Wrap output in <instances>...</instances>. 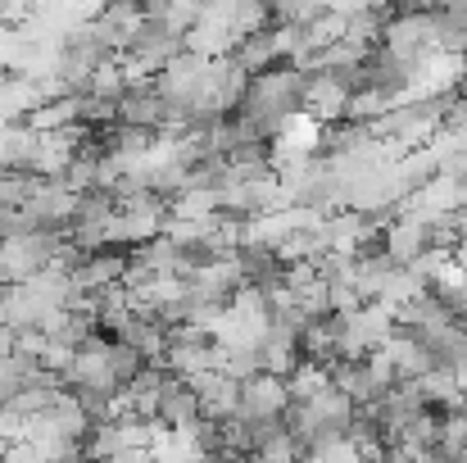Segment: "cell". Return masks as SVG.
I'll return each mask as SVG.
<instances>
[{
  "instance_id": "cell-1",
  "label": "cell",
  "mask_w": 467,
  "mask_h": 463,
  "mask_svg": "<svg viewBox=\"0 0 467 463\" xmlns=\"http://www.w3.org/2000/svg\"><path fill=\"white\" fill-rule=\"evenodd\" d=\"M305 82H309V68H300V64H273V68H264V73H254L245 82V96H241V110L236 114L273 128V137H277V128L291 114L305 110Z\"/></svg>"
},
{
  "instance_id": "cell-2",
  "label": "cell",
  "mask_w": 467,
  "mask_h": 463,
  "mask_svg": "<svg viewBox=\"0 0 467 463\" xmlns=\"http://www.w3.org/2000/svg\"><path fill=\"white\" fill-rule=\"evenodd\" d=\"M354 409H358V405H354L345 391L327 386V391H317L309 400H291L286 414H282V427H286V437H291L300 450H313V446H322V441L345 437L349 423H354Z\"/></svg>"
},
{
  "instance_id": "cell-3",
  "label": "cell",
  "mask_w": 467,
  "mask_h": 463,
  "mask_svg": "<svg viewBox=\"0 0 467 463\" xmlns=\"http://www.w3.org/2000/svg\"><path fill=\"white\" fill-rule=\"evenodd\" d=\"M59 241H64L59 227H32L18 237H0V282H27L41 268H50Z\"/></svg>"
},
{
  "instance_id": "cell-4",
  "label": "cell",
  "mask_w": 467,
  "mask_h": 463,
  "mask_svg": "<svg viewBox=\"0 0 467 463\" xmlns=\"http://www.w3.org/2000/svg\"><path fill=\"white\" fill-rule=\"evenodd\" d=\"M377 246H381L395 264H418V259H427L431 250H441V232H436V218H422V214L400 209V214H390V218L381 223Z\"/></svg>"
},
{
  "instance_id": "cell-5",
  "label": "cell",
  "mask_w": 467,
  "mask_h": 463,
  "mask_svg": "<svg viewBox=\"0 0 467 463\" xmlns=\"http://www.w3.org/2000/svg\"><path fill=\"white\" fill-rule=\"evenodd\" d=\"M159 368L172 373V377H182V382H191L200 373H213L218 368V341L209 331H195V327H172Z\"/></svg>"
},
{
  "instance_id": "cell-6",
  "label": "cell",
  "mask_w": 467,
  "mask_h": 463,
  "mask_svg": "<svg viewBox=\"0 0 467 463\" xmlns=\"http://www.w3.org/2000/svg\"><path fill=\"white\" fill-rule=\"evenodd\" d=\"M286 405H291V391H286V377H277V373H250V377H241V418H254V423H282V414H286Z\"/></svg>"
},
{
  "instance_id": "cell-7",
  "label": "cell",
  "mask_w": 467,
  "mask_h": 463,
  "mask_svg": "<svg viewBox=\"0 0 467 463\" xmlns=\"http://www.w3.org/2000/svg\"><path fill=\"white\" fill-rule=\"evenodd\" d=\"M381 354H386V363L395 368L400 382H418L422 373H431V354H427L422 336H418L413 327H404V322H395V327L386 331Z\"/></svg>"
},
{
  "instance_id": "cell-8",
  "label": "cell",
  "mask_w": 467,
  "mask_h": 463,
  "mask_svg": "<svg viewBox=\"0 0 467 463\" xmlns=\"http://www.w3.org/2000/svg\"><path fill=\"white\" fill-rule=\"evenodd\" d=\"M123 268H128V250H114V246L87 250V259L73 268V287H78V296L119 287V282H123Z\"/></svg>"
},
{
  "instance_id": "cell-9",
  "label": "cell",
  "mask_w": 467,
  "mask_h": 463,
  "mask_svg": "<svg viewBox=\"0 0 467 463\" xmlns=\"http://www.w3.org/2000/svg\"><path fill=\"white\" fill-rule=\"evenodd\" d=\"M191 391L200 395V414L204 418H232L241 409V377H227L218 368L191 377Z\"/></svg>"
},
{
  "instance_id": "cell-10",
  "label": "cell",
  "mask_w": 467,
  "mask_h": 463,
  "mask_svg": "<svg viewBox=\"0 0 467 463\" xmlns=\"http://www.w3.org/2000/svg\"><path fill=\"white\" fill-rule=\"evenodd\" d=\"M195 418H204L200 414V395L191 391V382H182V377H163V386H159V405H155V423L159 427H191Z\"/></svg>"
},
{
  "instance_id": "cell-11",
  "label": "cell",
  "mask_w": 467,
  "mask_h": 463,
  "mask_svg": "<svg viewBox=\"0 0 467 463\" xmlns=\"http://www.w3.org/2000/svg\"><path fill=\"white\" fill-rule=\"evenodd\" d=\"M36 163V128L0 123V173H32Z\"/></svg>"
},
{
  "instance_id": "cell-12",
  "label": "cell",
  "mask_w": 467,
  "mask_h": 463,
  "mask_svg": "<svg viewBox=\"0 0 467 463\" xmlns=\"http://www.w3.org/2000/svg\"><path fill=\"white\" fill-rule=\"evenodd\" d=\"M431 455L445 463H467V409H436V441Z\"/></svg>"
},
{
  "instance_id": "cell-13",
  "label": "cell",
  "mask_w": 467,
  "mask_h": 463,
  "mask_svg": "<svg viewBox=\"0 0 467 463\" xmlns=\"http://www.w3.org/2000/svg\"><path fill=\"white\" fill-rule=\"evenodd\" d=\"M114 336H119V341H128V345H132V350H137V354H141L146 363H163V345H168V331L159 327L155 318H146V313H132V318H128V322H123V327H119Z\"/></svg>"
},
{
  "instance_id": "cell-14",
  "label": "cell",
  "mask_w": 467,
  "mask_h": 463,
  "mask_svg": "<svg viewBox=\"0 0 467 463\" xmlns=\"http://www.w3.org/2000/svg\"><path fill=\"white\" fill-rule=\"evenodd\" d=\"M327 386H331V368H327V363L300 359V363L286 373V391H291V400H309V395L327 391Z\"/></svg>"
},
{
  "instance_id": "cell-15",
  "label": "cell",
  "mask_w": 467,
  "mask_h": 463,
  "mask_svg": "<svg viewBox=\"0 0 467 463\" xmlns=\"http://www.w3.org/2000/svg\"><path fill=\"white\" fill-rule=\"evenodd\" d=\"M200 463H232V459H223V455H204Z\"/></svg>"
},
{
  "instance_id": "cell-16",
  "label": "cell",
  "mask_w": 467,
  "mask_h": 463,
  "mask_svg": "<svg viewBox=\"0 0 467 463\" xmlns=\"http://www.w3.org/2000/svg\"><path fill=\"white\" fill-rule=\"evenodd\" d=\"M150 463H159V459H150Z\"/></svg>"
}]
</instances>
